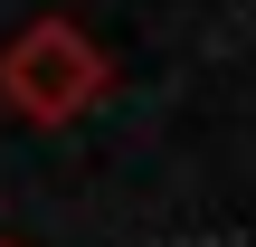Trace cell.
I'll use <instances>...</instances> for the list:
<instances>
[{"instance_id":"cell-2","label":"cell","mask_w":256,"mask_h":247,"mask_svg":"<svg viewBox=\"0 0 256 247\" xmlns=\"http://www.w3.org/2000/svg\"><path fill=\"white\" fill-rule=\"evenodd\" d=\"M0 247H28V238H0Z\"/></svg>"},{"instance_id":"cell-1","label":"cell","mask_w":256,"mask_h":247,"mask_svg":"<svg viewBox=\"0 0 256 247\" xmlns=\"http://www.w3.org/2000/svg\"><path fill=\"white\" fill-rule=\"evenodd\" d=\"M114 95V57L86 19H28L0 38V114L28 133H66Z\"/></svg>"}]
</instances>
